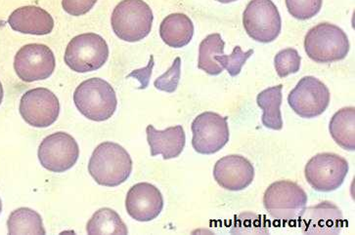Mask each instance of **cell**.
Here are the masks:
<instances>
[{"instance_id": "13", "label": "cell", "mask_w": 355, "mask_h": 235, "mask_svg": "<svg viewBox=\"0 0 355 235\" xmlns=\"http://www.w3.org/2000/svg\"><path fill=\"white\" fill-rule=\"evenodd\" d=\"M19 111L28 125L46 128L58 120L60 103L56 95L47 88H35L23 95Z\"/></svg>"}, {"instance_id": "25", "label": "cell", "mask_w": 355, "mask_h": 235, "mask_svg": "<svg viewBox=\"0 0 355 235\" xmlns=\"http://www.w3.org/2000/svg\"><path fill=\"white\" fill-rule=\"evenodd\" d=\"M302 58L294 48L281 50L274 58V66L278 77L285 78L297 73L301 68Z\"/></svg>"}, {"instance_id": "33", "label": "cell", "mask_w": 355, "mask_h": 235, "mask_svg": "<svg viewBox=\"0 0 355 235\" xmlns=\"http://www.w3.org/2000/svg\"><path fill=\"white\" fill-rule=\"evenodd\" d=\"M2 212V201L1 199H0V214Z\"/></svg>"}, {"instance_id": "32", "label": "cell", "mask_w": 355, "mask_h": 235, "mask_svg": "<svg viewBox=\"0 0 355 235\" xmlns=\"http://www.w3.org/2000/svg\"><path fill=\"white\" fill-rule=\"evenodd\" d=\"M216 1L220 2V3L226 4L231 3V2L237 1V0H216Z\"/></svg>"}, {"instance_id": "29", "label": "cell", "mask_w": 355, "mask_h": 235, "mask_svg": "<svg viewBox=\"0 0 355 235\" xmlns=\"http://www.w3.org/2000/svg\"><path fill=\"white\" fill-rule=\"evenodd\" d=\"M98 0H62V6L69 15L80 17L92 10Z\"/></svg>"}, {"instance_id": "18", "label": "cell", "mask_w": 355, "mask_h": 235, "mask_svg": "<svg viewBox=\"0 0 355 235\" xmlns=\"http://www.w3.org/2000/svg\"><path fill=\"white\" fill-rule=\"evenodd\" d=\"M146 134L151 156L162 154L164 160H168L178 158L185 148L186 135L181 125L166 128L163 131L155 129L153 125H148Z\"/></svg>"}, {"instance_id": "15", "label": "cell", "mask_w": 355, "mask_h": 235, "mask_svg": "<svg viewBox=\"0 0 355 235\" xmlns=\"http://www.w3.org/2000/svg\"><path fill=\"white\" fill-rule=\"evenodd\" d=\"M214 178L219 186L231 191H239L251 186L254 168L251 161L238 154L219 159L214 168Z\"/></svg>"}, {"instance_id": "4", "label": "cell", "mask_w": 355, "mask_h": 235, "mask_svg": "<svg viewBox=\"0 0 355 235\" xmlns=\"http://www.w3.org/2000/svg\"><path fill=\"white\" fill-rule=\"evenodd\" d=\"M154 15L143 0H121L111 17L113 32L126 42H138L151 32Z\"/></svg>"}, {"instance_id": "12", "label": "cell", "mask_w": 355, "mask_h": 235, "mask_svg": "<svg viewBox=\"0 0 355 235\" xmlns=\"http://www.w3.org/2000/svg\"><path fill=\"white\" fill-rule=\"evenodd\" d=\"M56 59L49 46L40 44L25 45L17 52L14 70L24 82L45 80L53 75Z\"/></svg>"}, {"instance_id": "30", "label": "cell", "mask_w": 355, "mask_h": 235, "mask_svg": "<svg viewBox=\"0 0 355 235\" xmlns=\"http://www.w3.org/2000/svg\"><path fill=\"white\" fill-rule=\"evenodd\" d=\"M154 66V56L151 55L147 66L140 68V70H133L132 73H130V75H128V78H137V80H139L140 84H141L139 89H146L148 85H149L150 77H151Z\"/></svg>"}, {"instance_id": "22", "label": "cell", "mask_w": 355, "mask_h": 235, "mask_svg": "<svg viewBox=\"0 0 355 235\" xmlns=\"http://www.w3.org/2000/svg\"><path fill=\"white\" fill-rule=\"evenodd\" d=\"M224 47H225V42L219 33L208 35L199 46L198 68L213 77L220 75L223 68L214 60V57L223 55Z\"/></svg>"}, {"instance_id": "14", "label": "cell", "mask_w": 355, "mask_h": 235, "mask_svg": "<svg viewBox=\"0 0 355 235\" xmlns=\"http://www.w3.org/2000/svg\"><path fill=\"white\" fill-rule=\"evenodd\" d=\"M128 215L137 222H150L159 217L164 209V197L158 187L139 182L130 187L125 198Z\"/></svg>"}, {"instance_id": "10", "label": "cell", "mask_w": 355, "mask_h": 235, "mask_svg": "<svg viewBox=\"0 0 355 235\" xmlns=\"http://www.w3.org/2000/svg\"><path fill=\"white\" fill-rule=\"evenodd\" d=\"M37 156L40 164L53 173L70 170L80 158V148L75 138L65 132H56L44 138Z\"/></svg>"}, {"instance_id": "6", "label": "cell", "mask_w": 355, "mask_h": 235, "mask_svg": "<svg viewBox=\"0 0 355 235\" xmlns=\"http://www.w3.org/2000/svg\"><path fill=\"white\" fill-rule=\"evenodd\" d=\"M106 40L96 33H83L69 42L64 61L71 70L85 73L101 68L109 58Z\"/></svg>"}, {"instance_id": "16", "label": "cell", "mask_w": 355, "mask_h": 235, "mask_svg": "<svg viewBox=\"0 0 355 235\" xmlns=\"http://www.w3.org/2000/svg\"><path fill=\"white\" fill-rule=\"evenodd\" d=\"M300 220L306 234H338L344 224L342 211L330 201L306 208Z\"/></svg>"}, {"instance_id": "3", "label": "cell", "mask_w": 355, "mask_h": 235, "mask_svg": "<svg viewBox=\"0 0 355 235\" xmlns=\"http://www.w3.org/2000/svg\"><path fill=\"white\" fill-rule=\"evenodd\" d=\"M347 33L330 23H321L311 28L304 39V50L312 61L331 64L344 60L349 52Z\"/></svg>"}, {"instance_id": "31", "label": "cell", "mask_w": 355, "mask_h": 235, "mask_svg": "<svg viewBox=\"0 0 355 235\" xmlns=\"http://www.w3.org/2000/svg\"><path fill=\"white\" fill-rule=\"evenodd\" d=\"M4 91L3 86H2V83L0 82V104H2V100H3Z\"/></svg>"}, {"instance_id": "5", "label": "cell", "mask_w": 355, "mask_h": 235, "mask_svg": "<svg viewBox=\"0 0 355 235\" xmlns=\"http://www.w3.org/2000/svg\"><path fill=\"white\" fill-rule=\"evenodd\" d=\"M306 203V192L291 180L273 182L264 192V208L279 222L292 223L301 219Z\"/></svg>"}, {"instance_id": "28", "label": "cell", "mask_w": 355, "mask_h": 235, "mask_svg": "<svg viewBox=\"0 0 355 235\" xmlns=\"http://www.w3.org/2000/svg\"><path fill=\"white\" fill-rule=\"evenodd\" d=\"M181 75V59L180 57L175 58L173 66L168 68L163 75L157 78L154 82V86L159 91L166 93H173L176 91L180 83Z\"/></svg>"}, {"instance_id": "2", "label": "cell", "mask_w": 355, "mask_h": 235, "mask_svg": "<svg viewBox=\"0 0 355 235\" xmlns=\"http://www.w3.org/2000/svg\"><path fill=\"white\" fill-rule=\"evenodd\" d=\"M73 103L85 118L102 122L110 120L116 113L118 99L109 82L94 77L78 85L73 93Z\"/></svg>"}, {"instance_id": "1", "label": "cell", "mask_w": 355, "mask_h": 235, "mask_svg": "<svg viewBox=\"0 0 355 235\" xmlns=\"http://www.w3.org/2000/svg\"><path fill=\"white\" fill-rule=\"evenodd\" d=\"M88 172L100 186L116 187L123 184L132 172V159L116 142H104L93 151Z\"/></svg>"}, {"instance_id": "20", "label": "cell", "mask_w": 355, "mask_h": 235, "mask_svg": "<svg viewBox=\"0 0 355 235\" xmlns=\"http://www.w3.org/2000/svg\"><path fill=\"white\" fill-rule=\"evenodd\" d=\"M329 131L334 141L345 149L355 151V108L340 109L329 123Z\"/></svg>"}, {"instance_id": "24", "label": "cell", "mask_w": 355, "mask_h": 235, "mask_svg": "<svg viewBox=\"0 0 355 235\" xmlns=\"http://www.w3.org/2000/svg\"><path fill=\"white\" fill-rule=\"evenodd\" d=\"M87 232L89 235L128 234V229L120 215L111 208H101L88 220Z\"/></svg>"}, {"instance_id": "23", "label": "cell", "mask_w": 355, "mask_h": 235, "mask_svg": "<svg viewBox=\"0 0 355 235\" xmlns=\"http://www.w3.org/2000/svg\"><path fill=\"white\" fill-rule=\"evenodd\" d=\"M8 234H45L42 216L33 209L22 207L16 209L7 220Z\"/></svg>"}, {"instance_id": "9", "label": "cell", "mask_w": 355, "mask_h": 235, "mask_svg": "<svg viewBox=\"0 0 355 235\" xmlns=\"http://www.w3.org/2000/svg\"><path fill=\"white\" fill-rule=\"evenodd\" d=\"M228 118L206 111L193 120L192 146L198 153L211 156L223 149L230 141Z\"/></svg>"}, {"instance_id": "26", "label": "cell", "mask_w": 355, "mask_h": 235, "mask_svg": "<svg viewBox=\"0 0 355 235\" xmlns=\"http://www.w3.org/2000/svg\"><path fill=\"white\" fill-rule=\"evenodd\" d=\"M254 49L248 50L247 52L243 51L240 46H236L233 49L231 55H218L214 57V60L218 62L219 65L227 70L228 73L232 77L240 75L243 66L248 61L250 57L254 55Z\"/></svg>"}, {"instance_id": "8", "label": "cell", "mask_w": 355, "mask_h": 235, "mask_svg": "<svg viewBox=\"0 0 355 235\" xmlns=\"http://www.w3.org/2000/svg\"><path fill=\"white\" fill-rule=\"evenodd\" d=\"M349 168V162L339 154L318 153L307 162L304 176L315 191L330 192L344 184Z\"/></svg>"}, {"instance_id": "7", "label": "cell", "mask_w": 355, "mask_h": 235, "mask_svg": "<svg viewBox=\"0 0 355 235\" xmlns=\"http://www.w3.org/2000/svg\"><path fill=\"white\" fill-rule=\"evenodd\" d=\"M243 25L254 41L270 44L280 35L282 19L272 0H251L243 14Z\"/></svg>"}, {"instance_id": "11", "label": "cell", "mask_w": 355, "mask_h": 235, "mask_svg": "<svg viewBox=\"0 0 355 235\" xmlns=\"http://www.w3.org/2000/svg\"><path fill=\"white\" fill-rule=\"evenodd\" d=\"M288 103L301 118H317L327 110L330 104V91L318 78L304 77L290 92Z\"/></svg>"}, {"instance_id": "21", "label": "cell", "mask_w": 355, "mask_h": 235, "mask_svg": "<svg viewBox=\"0 0 355 235\" xmlns=\"http://www.w3.org/2000/svg\"><path fill=\"white\" fill-rule=\"evenodd\" d=\"M283 85L268 88L257 95V106L263 111V124L268 129L279 130L283 128L282 115H281L280 106L282 104Z\"/></svg>"}, {"instance_id": "17", "label": "cell", "mask_w": 355, "mask_h": 235, "mask_svg": "<svg viewBox=\"0 0 355 235\" xmlns=\"http://www.w3.org/2000/svg\"><path fill=\"white\" fill-rule=\"evenodd\" d=\"M12 30L25 35H47L53 30L54 20L49 12L37 6H23L8 18Z\"/></svg>"}, {"instance_id": "27", "label": "cell", "mask_w": 355, "mask_h": 235, "mask_svg": "<svg viewBox=\"0 0 355 235\" xmlns=\"http://www.w3.org/2000/svg\"><path fill=\"white\" fill-rule=\"evenodd\" d=\"M323 0H286L290 15L297 20L313 18L322 8Z\"/></svg>"}, {"instance_id": "19", "label": "cell", "mask_w": 355, "mask_h": 235, "mask_svg": "<svg viewBox=\"0 0 355 235\" xmlns=\"http://www.w3.org/2000/svg\"><path fill=\"white\" fill-rule=\"evenodd\" d=\"M159 35L164 44L173 48H182L190 44L194 35V24L182 13L166 16L159 26Z\"/></svg>"}]
</instances>
